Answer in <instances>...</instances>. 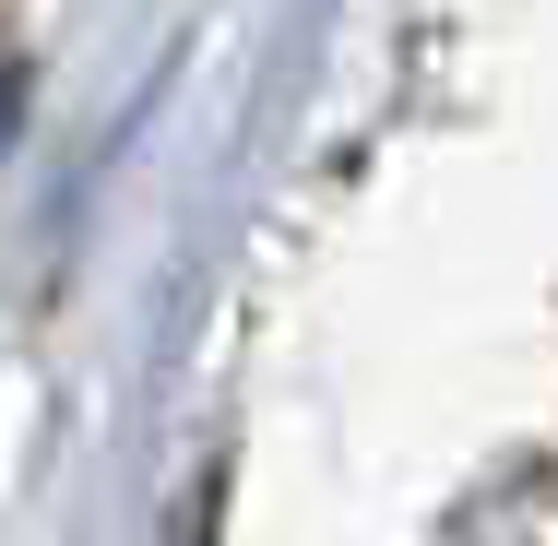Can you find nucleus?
Instances as JSON below:
<instances>
[{"mask_svg":"<svg viewBox=\"0 0 558 546\" xmlns=\"http://www.w3.org/2000/svg\"><path fill=\"white\" fill-rule=\"evenodd\" d=\"M12 131H24V60H12V36H0V155H12Z\"/></svg>","mask_w":558,"mask_h":546,"instance_id":"f257e3e1","label":"nucleus"}]
</instances>
